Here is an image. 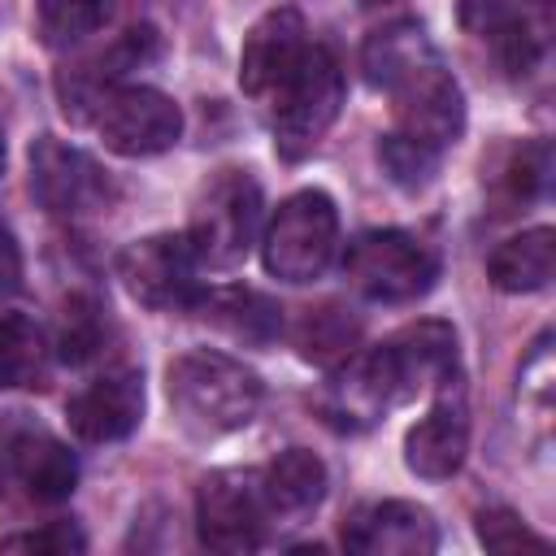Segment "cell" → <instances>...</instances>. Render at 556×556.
Listing matches in <instances>:
<instances>
[{
  "mask_svg": "<svg viewBox=\"0 0 556 556\" xmlns=\"http://www.w3.org/2000/svg\"><path fill=\"white\" fill-rule=\"evenodd\" d=\"M165 387H169V404L178 421L208 439L243 430L265 400L261 378L243 361L213 352V348H191L174 356L165 369Z\"/></svg>",
  "mask_w": 556,
  "mask_h": 556,
  "instance_id": "6da1fadb",
  "label": "cell"
},
{
  "mask_svg": "<svg viewBox=\"0 0 556 556\" xmlns=\"http://www.w3.org/2000/svg\"><path fill=\"white\" fill-rule=\"evenodd\" d=\"M343 104V70L326 43H308L291 78L274 91V148L287 161L308 156L334 126Z\"/></svg>",
  "mask_w": 556,
  "mask_h": 556,
  "instance_id": "7a4b0ae2",
  "label": "cell"
},
{
  "mask_svg": "<svg viewBox=\"0 0 556 556\" xmlns=\"http://www.w3.org/2000/svg\"><path fill=\"white\" fill-rule=\"evenodd\" d=\"M339 248V208L326 191L304 187L278 204L261 235V261L282 282H313Z\"/></svg>",
  "mask_w": 556,
  "mask_h": 556,
  "instance_id": "3957f363",
  "label": "cell"
},
{
  "mask_svg": "<svg viewBox=\"0 0 556 556\" xmlns=\"http://www.w3.org/2000/svg\"><path fill=\"white\" fill-rule=\"evenodd\" d=\"M343 274L374 304H413L434 287L439 261L408 230H365L348 243Z\"/></svg>",
  "mask_w": 556,
  "mask_h": 556,
  "instance_id": "277c9868",
  "label": "cell"
},
{
  "mask_svg": "<svg viewBox=\"0 0 556 556\" xmlns=\"http://www.w3.org/2000/svg\"><path fill=\"white\" fill-rule=\"evenodd\" d=\"M256 235H261V187H256V178H248L239 169L217 174L200 191V200L191 208V226H187V239H191L200 265L235 269L256 248Z\"/></svg>",
  "mask_w": 556,
  "mask_h": 556,
  "instance_id": "5b68a950",
  "label": "cell"
},
{
  "mask_svg": "<svg viewBox=\"0 0 556 556\" xmlns=\"http://www.w3.org/2000/svg\"><path fill=\"white\" fill-rule=\"evenodd\" d=\"M261 469H217L195 491V534L208 552H256L269 530Z\"/></svg>",
  "mask_w": 556,
  "mask_h": 556,
  "instance_id": "8992f818",
  "label": "cell"
},
{
  "mask_svg": "<svg viewBox=\"0 0 556 556\" xmlns=\"http://www.w3.org/2000/svg\"><path fill=\"white\" fill-rule=\"evenodd\" d=\"M200 256L187 239V230H165V235H148L122 248L117 256V278L126 282V291L161 313H178V308H195L200 300Z\"/></svg>",
  "mask_w": 556,
  "mask_h": 556,
  "instance_id": "52a82bcc",
  "label": "cell"
},
{
  "mask_svg": "<svg viewBox=\"0 0 556 556\" xmlns=\"http://www.w3.org/2000/svg\"><path fill=\"white\" fill-rule=\"evenodd\" d=\"M96 130L117 156H156L182 139V109L156 87L126 83L96 100Z\"/></svg>",
  "mask_w": 556,
  "mask_h": 556,
  "instance_id": "ba28073f",
  "label": "cell"
},
{
  "mask_svg": "<svg viewBox=\"0 0 556 556\" xmlns=\"http://www.w3.org/2000/svg\"><path fill=\"white\" fill-rule=\"evenodd\" d=\"M391 113H395V130L443 152L447 143L460 139L465 130V96L460 83L452 78V70L443 65V56L426 61L421 70H413L404 83H395L391 91Z\"/></svg>",
  "mask_w": 556,
  "mask_h": 556,
  "instance_id": "9c48e42d",
  "label": "cell"
},
{
  "mask_svg": "<svg viewBox=\"0 0 556 556\" xmlns=\"http://www.w3.org/2000/svg\"><path fill=\"white\" fill-rule=\"evenodd\" d=\"M30 191L56 217H83L109 204L113 187L109 174L65 139H35L30 143Z\"/></svg>",
  "mask_w": 556,
  "mask_h": 556,
  "instance_id": "30bf717a",
  "label": "cell"
},
{
  "mask_svg": "<svg viewBox=\"0 0 556 556\" xmlns=\"http://www.w3.org/2000/svg\"><path fill=\"white\" fill-rule=\"evenodd\" d=\"M439 400L430 404L426 417H417L404 434V465L417 478H452L465 465L469 452V404L460 374L434 387Z\"/></svg>",
  "mask_w": 556,
  "mask_h": 556,
  "instance_id": "8fae6325",
  "label": "cell"
},
{
  "mask_svg": "<svg viewBox=\"0 0 556 556\" xmlns=\"http://www.w3.org/2000/svg\"><path fill=\"white\" fill-rule=\"evenodd\" d=\"M304 52H308V26H304L300 9H291V4L269 9L243 35L239 87L248 96H256V100H274V91L291 78V70L300 65Z\"/></svg>",
  "mask_w": 556,
  "mask_h": 556,
  "instance_id": "7c38bea8",
  "label": "cell"
},
{
  "mask_svg": "<svg viewBox=\"0 0 556 556\" xmlns=\"http://www.w3.org/2000/svg\"><path fill=\"white\" fill-rule=\"evenodd\" d=\"M343 547L356 556H430L439 547V526L430 508L413 500H378L343 521Z\"/></svg>",
  "mask_w": 556,
  "mask_h": 556,
  "instance_id": "4fadbf2b",
  "label": "cell"
},
{
  "mask_svg": "<svg viewBox=\"0 0 556 556\" xmlns=\"http://www.w3.org/2000/svg\"><path fill=\"white\" fill-rule=\"evenodd\" d=\"M143 417V378L139 369H109L65 400V421L83 443H117Z\"/></svg>",
  "mask_w": 556,
  "mask_h": 556,
  "instance_id": "5bb4252c",
  "label": "cell"
},
{
  "mask_svg": "<svg viewBox=\"0 0 556 556\" xmlns=\"http://www.w3.org/2000/svg\"><path fill=\"white\" fill-rule=\"evenodd\" d=\"M9 460H13V473L26 486V495L39 504H61L78 486V456L52 430L22 426L9 439Z\"/></svg>",
  "mask_w": 556,
  "mask_h": 556,
  "instance_id": "9a60e30c",
  "label": "cell"
},
{
  "mask_svg": "<svg viewBox=\"0 0 556 556\" xmlns=\"http://www.w3.org/2000/svg\"><path fill=\"white\" fill-rule=\"evenodd\" d=\"M556 274V230L552 226H530L513 239H504L486 256V278L504 295H530L543 291Z\"/></svg>",
  "mask_w": 556,
  "mask_h": 556,
  "instance_id": "2e32d148",
  "label": "cell"
},
{
  "mask_svg": "<svg viewBox=\"0 0 556 556\" xmlns=\"http://www.w3.org/2000/svg\"><path fill=\"white\" fill-rule=\"evenodd\" d=\"M195 308L204 313V321H213L217 330L252 348H265L282 334V308L252 287H208L200 291Z\"/></svg>",
  "mask_w": 556,
  "mask_h": 556,
  "instance_id": "e0dca14e",
  "label": "cell"
},
{
  "mask_svg": "<svg viewBox=\"0 0 556 556\" xmlns=\"http://www.w3.org/2000/svg\"><path fill=\"white\" fill-rule=\"evenodd\" d=\"M439 48L430 43V35L417 26V22H391V26H378L365 48H361V70L369 78V87L378 91H391L395 83H404L413 70H421L426 61H434Z\"/></svg>",
  "mask_w": 556,
  "mask_h": 556,
  "instance_id": "ac0fdd59",
  "label": "cell"
},
{
  "mask_svg": "<svg viewBox=\"0 0 556 556\" xmlns=\"http://www.w3.org/2000/svg\"><path fill=\"white\" fill-rule=\"evenodd\" d=\"M261 491L269 517H300L321 504L326 495V465L308 447H287L261 469Z\"/></svg>",
  "mask_w": 556,
  "mask_h": 556,
  "instance_id": "d6986e66",
  "label": "cell"
},
{
  "mask_svg": "<svg viewBox=\"0 0 556 556\" xmlns=\"http://www.w3.org/2000/svg\"><path fill=\"white\" fill-rule=\"evenodd\" d=\"M48 356V339L26 313H0V387H39Z\"/></svg>",
  "mask_w": 556,
  "mask_h": 556,
  "instance_id": "ffe728a7",
  "label": "cell"
},
{
  "mask_svg": "<svg viewBox=\"0 0 556 556\" xmlns=\"http://www.w3.org/2000/svg\"><path fill=\"white\" fill-rule=\"evenodd\" d=\"M356 334H361V321L352 317V308L317 304V308H304V317L295 326V348H300L304 361L330 365V361H348L352 356Z\"/></svg>",
  "mask_w": 556,
  "mask_h": 556,
  "instance_id": "44dd1931",
  "label": "cell"
},
{
  "mask_svg": "<svg viewBox=\"0 0 556 556\" xmlns=\"http://www.w3.org/2000/svg\"><path fill=\"white\" fill-rule=\"evenodd\" d=\"M113 0H39V30L52 48L83 43L109 17Z\"/></svg>",
  "mask_w": 556,
  "mask_h": 556,
  "instance_id": "7402d4cb",
  "label": "cell"
},
{
  "mask_svg": "<svg viewBox=\"0 0 556 556\" xmlns=\"http://www.w3.org/2000/svg\"><path fill=\"white\" fill-rule=\"evenodd\" d=\"M104 343V317H100V304L91 295H70L65 308H61V330H56V352L61 361L70 365H83L100 352Z\"/></svg>",
  "mask_w": 556,
  "mask_h": 556,
  "instance_id": "603a6c76",
  "label": "cell"
},
{
  "mask_svg": "<svg viewBox=\"0 0 556 556\" xmlns=\"http://www.w3.org/2000/svg\"><path fill=\"white\" fill-rule=\"evenodd\" d=\"M378 161H382V169H387V178H391L395 187L417 191V187L430 182V174H434V165H439V152L426 148V143H417V139H408V135H400V130H391V135L378 143Z\"/></svg>",
  "mask_w": 556,
  "mask_h": 556,
  "instance_id": "cb8c5ba5",
  "label": "cell"
},
{
  "mask_svg": "<svg viewBox=\"0 0 556 556\" xmlns=\"http://www.w3.org/2000/svg\"><path fill=\"white\" fill-rule=\"evenodd\" d=\"M478 539H482V547H491V552H521V547L543 552V547H547V539L534 534V530L526 526V517L513 513V508H482V513H478Z\"/></svg>",
  "mask_w": 556,
  "mask_h": 556,
  "instance_id": "d4e9b609",
  "label": "cell"
},
{
  "mask_svg": "<svg viewBox=\"0 0 556 556\" xmlns=\"http://www.w3.org/2000/svg\"><path fill=\"white\" fill-rule=\"evenodd\" d=\"M4 552H30V556H78L87 552V539L78 526L70 521H48L39 530H26V534H9L0 543Z\"/></svg>",
  "mask_w": 556,
  "mask_h": 556,
  "instance_id": "484cf974",
  "label": "cell"
},
{
  "mask_svg": "<svg viewBox=\"0 0 556 556\" xmlns=\"http://www.w3.org/2000/svg\"><path fill=\"white\" fill-rule=\"evenodd\" d=\"M543 182H547V148H539V143L534 148H521V156L508 169V187L517 195H534Z\"/></svg>",
  "mask_w": 556,
  "mask_h": 556,
  "instance_id": "4316f807",
  "label": "cell"
},
{
  "mask_svg": "<svg viewBox=\"0 0 556 556\" xmlns=\"http://www.w3.org/2000/svg\"><path fill=\"white\" fill-rule=\"evenodd\" d=\"M508 13H513L508 0H460V22L469 30H482V35H491Z\"/></svg>",
  "mask_w": 556,
  "mask_h": 556,
  "instance_id": "83f0119b",
  "label": "cell"
},
{
  "mask_svg": "<svg viewBox=\"0 0 556 556\" xmlns=\"http://www.w3.org/2000/svg\"><path fill=\"white\" fill-rule=\"evenodd\" d=\"M17 287H22V252L13 230L0 222V300H9Z\"/></svg>",
  "mask_w": 556,
  "mask_h": 556,
  "instance_id": "f1b7e54d",
  "label": "cell"
},
{
  "mask_svg": "<svg viewBox=\"0 0 556 556\" xmlns=\"http://www.w3.org/2000/svg\"><path fill=\"white\" fill-rule=\"evenodd\" d=\"M0 174H4V135H0Z\"/></svg>",
  "mask_w": 556,
  "mask_h": 556,
  "instance_id": "f546056e",
  "label": "cell"
}]
</instances>
